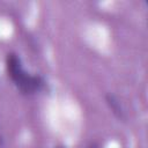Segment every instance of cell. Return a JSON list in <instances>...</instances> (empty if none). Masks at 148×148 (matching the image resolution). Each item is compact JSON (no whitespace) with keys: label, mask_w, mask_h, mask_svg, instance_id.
<instances>
[{"label":"cell","mask_w":148,"mask_h":148,"mask_svg":"<svg viewBox=\"0 0 148 148\" xmlns=\"http://www.w3.org/2000/svg\"><path fill=\"white\" fill-rule=\"evenodd\" d=\"M6 71L10 80L14 82L16 88L25 95L35 94L39 91L43 86L44 81L38 75H30L25 72L22 66L21 59L16 53H8L6 57Z\"/></svg>","instance_id":"1"},{"label":"cell","mask_w":148,"mask_h":148,"mask_svg":"<svg viewBox=\"0 0 148 148\" xmlns=\"http://www.w3.org/2000/svg\"><path fill=\"white\" fill-rule=\"evenodd\" d=\"M106 103L109 104L110 109L112 110V112L119 118V119H124V110L120 105V102L116 98V96L111 95V94H108L106 95Z\"/></svg>","instance_id":"2"},{"label":"cell","mask_w":148,"mask_h":148,"mask_svg":"<svg viewBox=\"0 0 148 148\" xmlns=\"http://www.w3.org/2000/svg\"><path fill=\"white\" fill-rule=\"evenodd\" d=\"M89 148H98V147H97V146H96L95 143H92V145H91V146H90Z\"/></svg>","instance_id":"3"}]
</instances>
